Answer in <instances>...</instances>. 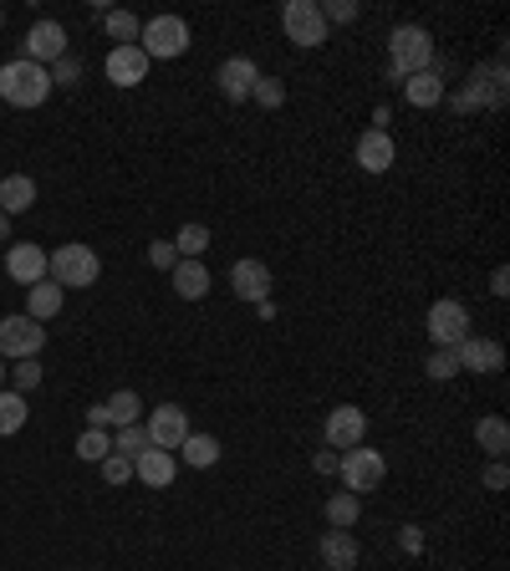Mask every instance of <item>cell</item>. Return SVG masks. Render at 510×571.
I'll return each mask as SVG.
<instances>
[{
    "label": "cell",
    "mask_w": 510,
    "mask_h": 571,
    "mask_svg": "<svg viewBox=\"0 0 510 571\" xmlns=\"http://www.w3.org/2000/svg\"><path fill=\"white\" fill-rule=\"evenodd\" d=\"M52 98V72L36 67V61H5L0 67V103L11 107H42Z\"/></svg>",
    "instance_id": "cell-1"
},
{
    "label": "cell",
    "mask_w": 510,
    "mask_h": 571,
    "mask_svg": "<svg viewBox=\"0 0 510 571\" xmlns=\"http://www.w3.org/2000/svg\"><path fill=\"white\" fill-rule=\"evenodd\" d=\"M102 276V261L92 245H57L52 255H46V281H57L61 292L72 286V292H82V286H92V281Z\"/></svg>",
    "instance_id": "cell-2"
},
{
    "label": "cell",
    "mask_w": 510,
    "mask_h": 571,
    "mask_svg": "<svg viewBox=\"0 0 510 571\" xmlns=\"http://www.w3.org/2000/svg\"><path fill=\"white\" fill-rule=\"evenodd\" d=\"M138 52H144L148 61H174L190 52V21L184 15H154V21H144V31H138Z\"/></svg>",
    "instance_id": "cell-3"
},
{
    "label": "cell",
    "mask_w": 510,
    "mask_h": 571,
    "mask_svg": "<svg viewBox=\"0 0 510 571\" xmlns=\"http://www.w3.org/2000/svg\"><path fill=\"white\" fill-rule=\"evenodd\" d=\"M388 67H394V77L429 72L434 67V36L423 26H394V36H388Z\"/></svg>",
    "instance_id": "cell-4"
},
{
    "label": "cell",
    "mask_w": 510,
    "mask_h": 571,
    "mask_svg": "<svg viewBox=\"0 0 510 571\" xmlns=\"http://www.w3.org/2000/svg\"><path fill=\"white\" fill-rule=\"evenodd\" d=\"M337 480H342V490H352V495L363 500L367 490H378V484L388 480V459H383L378 449L358 444V449H348V455H342V465H337Z\"/></svg>",
    "instance_id": "cell-5"
},
{
    "label": "cell",
    "mask_w": 510,
    "mask_h": 571,
    "mask_svg": "<svg viewBox=\"0 0 510 571\" xmlns=\"http://www.w3.org/2000/svg\"><path fill=\"white\" fill-rule=\"evenodd\" d=\"M281 31H286V42L302 46V52H317L327 42V21H321V5L317 0H286L281 5Z\"/></svg>",
    "instance_id": "cell-6"
},
{
    "label": "cell",
    "mask_w": 510,
    "mask_h": 571,
    "mask_svg": "<svg viewBox=\"0 0 510 571\" xmlns=\"http://www.w3.org/2000/svg\"><path fill=\"white\" fill-rule=\"evenodd\" d=\"M42 347H46V327L31 322L26 311H15V317H5V322H0V357H5V363L42 357Z\"/></svg>",
    "instance_id": "cell-7"
},
{
    "label": "cell",
    "mask_w": 510,
    "mask_h": 571,
    "mask_svg": "<svg viewBox=\"0 0 510 571\" xmlns=\"http://www.w3.org/2000/svg\"><path fill=\"white\" fill-rule=\"evenodd\" d=\"M423 332H429V342H434V347H460V342L469 338L465 301H454V296L434 301V307H429V317H423Z\"/></svg>",
    "instance_id": "cell-8"
},
{
    "label": "cell",
    "mask_w": 510,
    "mask_h": 571,
    "mask_svg": "<svg viewBox=\"0 0 510 571\" xmlns=\"http://www.w3.org/2000/svg\"><path fill=\"white\" fill-rule=\"evenodd\" d=\"M321 439H327V449H337V455L358 449V444L367 439V413L358 409V403H337V409L327 413V424H321Z\"/></svg>",
    "instance_id": "cell-9"
},
{
    "label": "cell",
    "mask_w": 510,
    "mask_h": 571,
    "mask_svg": "<svg viewBox=\"0 0 510 571\" xmlns=\"http://www.w3.org/2000/svg\"><path fill=\"white\" fill-rule=\"evenodd\" d=\"M144 419V398L133 393V388H117L113 398H102L88 409V429H128Z\"/></svg>",
    "instance_id": "cell-10"
},
{
    "label": "cell",
    "mask_w": 510,
    "mask_h": 571,
    "mask_svg": "<svg viewBox=\"0 0 510 571\" xmlns=\"http://www.w3.org/2000/svg\"><path fill=\"white\" fill-rule=\"evenodd\" d=\"M67 57V31L61 21H36L21 42V61H36V67H52V61Z\"/></svg>",
    "instance_id": "cell-11"
},
{
    "label": "cell",
    "mask_w": 510,
    "mask_h": 571,
    "mask_svg": "<svg viewBox=\"0 0 510 571\" xmlns=\"http://www.w3.org/2000/svg\"><path fill=\"white\" fill-rule=\"evenodd\" d=\"M454 363H460V373H480V378H496L500 367H506V347H500L496 338H475V332H469V338L454 347Z\"/></svg>",
    "instance_id": "cell-12"
},
{
    "label": "cell",
    "mask_w": 510,
    "mask_h": 571,
    "mask_svg": "<svg viewBox=\"0 0 510 571\" xmlns=\"http://www.w3.org/2000/svg\"><path fill=\"white\" fill-rule=\"evenodd\" d=\"M148 444H154V449H169V455H174L179 444L190 439V413L179 409V403H159V409L148 413Z\"/></svg>",
    "instance_id": "cell-13"
},
{
    "label": "cell",
    "mask_w": 510,
    "mask_h": 571,
    "mask_svg": "<svg viewBox=\"0 0 510 571\" xmlns=\"http://www.w3.org/2000/svg\"><path fill=\"white\" fill-rule=\"evenodd\" d=\"M500 103H506V61L475 67L469 72V88L460 92V107H500Z\"/></svg>",
    "instance_id": "cell-14"
},
{
    "label": "cell",
    "mask_w": 510,
    "mask_h": 571,
    "mask_svg": "<svg viewBox=\"0 0 510 571\" xmlns=\"http://www.w3.org/2000/svg\"><path fill=\"white\" fill-rule=\"evenodd\" d=\"M230 286H235L240 301L261 307V301H271V292H276V276H271V265L265 261H235L230 265Z\"/></svg>",
    "instance_id": "cell-15"
},
{
    "label": "cell",
    "mask_w": 510,
    "mask_h": 571,
    "mask_svg": "<svg viewBox=\"0 0 510 571\" xmlns=\"http://www.w3.org/2000/svg\"><path fill=\"white\" fill-rule=\"evenodd\" d=\"M352 159H358L363 174H388L398 163V144L388 138V128H367L363 138H358V148H352Z\"/></svg>",
    "instance_id": "cell-16"
},
{
    "label": "cell",
    "mask_w": 510,
    "mask_h": 571,
    "mask_svg": "<svg viewBox=\"0 0 510 571\" xmlns=\"http://www.w3.org/2000/svg\"><path fill=\"white\" fill-rule=\"evenodd\" d=\"M219 92L230 98V103H250V92H256V82H261V67L250 57H225L219 61V72H215Z\"/></svg>",
    "instance_id": "cell-17"
},
{
    "label": "cell",
    "mask_w": 510,
    "mask_h": 571,
    "mask_svg": "<svg viewBox=\"0 0 510 571\" xmlns=\"http://www.w3.org/2000/svg\"><path fill=\"white\" fill-rule=\"evenodd\" d=\"M5 276L15 281V286H36V281H46V250L31 245V240H21V245L5 250Z\"/></svg>",
    "instance_id": "cell-18"
},
{
    "label": "cell",
    "mask_w": 510,
    "mask_h": 571,
    "mask_svg": "<svg viewBox=\"0 0 510 571\" xmlns=\"http://www.w3.org/2000/svg\"><path fill=\"white\" fill-rule=\"evenodd\" d=\"M102 72H107L113 88H138V82L148 77V57L138 52V46H113L107 61H102Z\"/></svg>",
    "instance_id": "cell-19"
},
{
    "label": "cell",
    "mask_w": 510,
    "mask_h": 571,
    "mask_svg": "<svg viewBox=\"0 0 510 571\" xmlns=\"http://www.w3.org/2000/svg\"><path fill=\"white\" fill-rule=\"evenodd\" d=\"M317 557L327 571H358V557H363V546H358V536L352 530H327L317 541Z\"/></svg>",
    "instance_id": "cell-20"
},
{
    "label": "cell",
    "mask_w": 510,
    "mask_h": 571,
    "mask_svg": "<svg viewBox=\"0 0 510 571\" xmlns=\"http://www.w3.org/2000/svg\"><path fill=\"white\" fill-rule=\"evenodd\" d=\"M179 475V459L169 449H144V455L133 459V480H144L148 490H169Z\"/></svg>",
    "instance_id": "cell-21"
},
{
    "label": "cell",
    "mask_w": 510,
    "mask_h": 571,
    "mask_svg": "<svg viewBox=\"0 0 510 571\" xmlns=\"http://www.w3.org/2000/svg\"><path fill=\"white\" fill-rule=\"evenodd\" d=\"M169 281H174V296H184V301H204L209 296V271H204V261H179L174 271H169Z\"/></svg>",
    "instance_id": "cell-22"
},
{
    "label": "cell",
    "mask_w": 510,
    "mask_h": 571,
    "mask_svg": "<svg viewBox=\"0 0 510 571\" xmlns=\"http://www.w3.org/2000/svg\"><path fill=\"white\" fill-rule=\"evenodd\" d=\"M36 205V179L31 174H5L0 179V215H26Z\"/></svg>",
    "instance_id": "cell-23"
},
{
    "label": "cell",
    "mask_w": 510,
    "mask_h": 571,
    "mask_svg": "<svg viewBox=\"0 0 510 571\" xmlns=\"http://www.w3.org/2000/svg\"><path fill=\"white\" fill-rule=\"evenodd\" d=\"M61 301H67V292H61L57 281H36V286L26 292V317L31 322H52V317L61 311Z\"/></svg>",
    "instance_id": "cell-24"
},
{
    "label": "cell",
    "mask_w": 510,
    "mask_h": 571,
    "mask_svg": "<svg viewBox=\"0 0 510 571\" xmlns=\"http://www.w3.org/2000/svg\"><path fill=\"white\" fill-rule=\"evenodd\" d=\"M404 98L413 107H439L444 103V77L429 67V72H413V77H404Z\"/></svg>",
    "instance_id": "cell-25"
},
{
    "label": "cell",
    "mask_w": 510,
    "mask_h": 571,
    "mask_svg": "<svg viewBox=\"0 0 510 571\" xmlns=\"http://www.w3.org/2000/svg\"><path fill=\"white\" fill-rule=\"evenodd\" d=\"M174 459H184L190 469H215L219 465V439H215V434H194V429H190V439L179 444Z\"/></svg>",
    "instance_id": "cell-26"
},
{
    "label": "cell",
    "mask_w": 510,
    "mask_h": 571,
    "mask_svg": "<svg viewBox=\"0 0 510 571\" xmlns=\"http://www.w3.org/2000/svg\"><path fill=\"white\" fill-rule=\"evenodd\" d=\"M475 444H480L490 459H506V455H510V424L500 419V413L480 419V424H475Z\"/></svg>",
    "instance_id": "cell-27"
},
{
    "label": "cell",
    "mask_w": 510,
    "mask_h": 571,
    "mask_svg": "<svg viewBox=\"0 0 510 571\" xmlns=\"http://www.w3.org/2000/svg\"><path fill=\"white\" fill-rule=\"evenodd\" d=\"M31 419L26 409V398L15 393V388H0V439H11V434H21Z\"/></svg>",
    "instance_id": "cell-28"
},
{
    "label": "cell",
    "mask_w": 510,
    "mask_h": 571,
    "mask_svg": "<svg viewBox=\"0 0 510 571\" xmlns=\"http://www.w3.org/2000/svg\"><path fill=\"white\" fill-rule=\"evenodd\" d=\"M358 515H363V500L352 495V490L327 495V526H332V530H352V526H358Z\"/></svg>",
    "instance_id": "cell-29"
},
{
    "label": "cell",
    "mask_w": 510,
    "mask_h": 571,
    "mask_svg": "<svg viewBox=\"0 0 510 571\" xmlns=\"http://www.w3.org/2000/svg\"><path fill=\"white\" fill-rule=\"evenodd\" d=\"M102 26H107V42H113V46H138L144 21H138L133 11H107V15H102Z\"/></svg>",
    "instance_id": "cell-30"
},
{
    "label": "cell",
    "mask_w": 510,
    "mask_h": 571,
    "mask_svg": "<svg viewBox=\"0 0 510 571\" xmlns=\"http://www.w3.org/2000/svg\"><path fill=\"white\" fill-rule=\"evenodd\" d=\"M107 455H113V434H107V429H82V434H77V459L102 465Z\"/></svg>",
    "instance_id": "cell-31"
},
{
    "label": "cell",
    "mask_w": 510,
    "mask_h": 571,
    "mask_svg": "<svg viewBox=\"0 0 510 571\" xmlns=\"http://www.w3.org/2000/svg\"><path fill=\"white\" fill-rule=\"evenodd\" d=\"M174 250H179V261H200L204 250H209V225H184V230L174 235Z\"/></svg>",
    "instance_id": "cell-32"
},
{
    "label": "cell",
    "mask_w": 510,
    "mask_h": 571,
    "mask_svg": "<svg viewBox=\"0 0 510 571\" xmlns=\"http://www.w3.org/2000/svg\"><path fill=\"white\" fill-rule=\"evenodd\" d=\"M113 449H117V455H128V459H138L144 449H154V444H148L144 424H128V429H113Z\"/></svg>",
    "instance_id": "cell-33"
},
{
    "label": "cell",
    "mask_w": 510,
    "mask_h": 571,
    "mask_svg": "<svg viewBox=\"0 0 510 571\" xmlns=\"http://www.w3.org/2000/svg\"><path fill=\"white\" fill-rule=\"evenodd\" d=\"M250 103H261L265 113H276V107L286 103V82H281V77H261L256 92H250Z\"/></svg>",
    "instance_id": "cell-34"
},
{
    "label": "cell",
    "mask_w": 510,
    "mask_h": 571,
    "mask_svg": "<svg viewBox=\"0 0 510 571\" xmlns=\"http://www.w3.org/2000/svg\"><path fill=\"white\" fill-rule=\"evenodd\" d=\"M423 373L434 382H450L454 373H460V363H454V347H434L429 352V363H423Z\"/></svg>",
    "instance_id": "cell-35"
},
{
    "label": "cell",
    "mask_w": 510,
    "mask_h": 571,
    "mask_svg": "<svg viewBox=\"0 0 510 571\" xmlns=\"http://www.w3.org/2000/svg\"><path fill=\"white\" fill-rule=\"evenodd\" d=\"M11 378H15V393L26 398L31 388H42V363H36V357H21V363L11 367Z\"/></svg>",
    "instance_id": "cell-36"
},
{
    "label": "cell",
    "mask_w": 510,
    "mask_h": 571,
    "mask_svg": "<svg viewBox=\"0 0 510 571\" xmlns=\"http://www.w3.org/2000/svg\"><path fill=\"white\" fill-rule=\"evenodd\" d=\"M98 469H102V480L113 484V490H117V484H128V480H133V459H128V455H117V449H113L107 459H102Z\"/></svg>",
    "instance_id": "cell-37"
},
{
    "label": "cell",
    "mask_w": 510,
    "mask_h": 571,
    "mask_svg": "<svg viewBox=\"0 0 510 571\" xmlns=\"http://www.w3.org/2000/svg\"><path fill=\"white\" fill-rule=\"evenodd\" d=\"M46 72H52V88H77V82H82V61L61 57V61H52Z\"/></svg>",
    "instance_id": "cell-38"
},
{
    "label": "cell",
    "mask_w": 510,
    "mask_h": 571,
    "mask_svg": "<svg viewBox=\"0 0 510 571\" xmlns=\"http://www.w3.org/2000/svg\"><path fill=\"white\" fill-rule=\"evenodd\" d=\"M148 265H154V271H174L179 265L174 240H154V245H148Z\"/></svg>",
    "instance_id": "cell-39"
},
{
    "label": "cell",
    "mask_w": 510,
    "mask_h": 571,
    "mask_svg": "<svg viewBox=\"0 0 510 571\" xmlns=\"http://www.w3.org/2000/svg\"><path fill=\"white\" fill-rule=\"evenodd\" d=\"M321 5V21L332 26V21H358V5L352 0H317Z\"/></svg>",
    "instance_id": "cell-40"
},
{
    "label": "cell",
    "mask_w": 510,
    "mask_h": 571,
    "mask_svg": "<svg viewBox=\"0 0 510 571\" xmlns=\"http://www.w3.org/2000/svg\"><path fill=\"white\" fill-rule=\"evenodd\" d=\"M480 484H485V490H506V484H510L506 459H490V465H485V475H480Z\"/></svg>",
    "instance_id": "cell-41"
},
{
    "label": "cell",
    "mask_w": 510,
    "mask_h": 571,
    "mask_svg": "<svg viewBox=\"0 0 510 571\" xmlns=\"http://www.w3.org/2000/svg\"><path fill=\"white\" fill-rule=\"evenodd\" d=\"M337 465H342L337 449H317V455H311V469H317V475H337Z\"/></svg>",
    "instance_id": "cell-42"
},
{
    "label": "cell",
    "mask_w": 510,
    "mask_h": 571,
    "mask_svg": "<svg viewBox=\"0 0 510 571\" xmlns=\"http://www.w3.org/2000/svg\"><path fill=\"white\" fill-rule=\"evenodd\" d=\"M490 292H496V296H510V271H506V265H496V276H490Z\"/></svg>",
    "instance_id": "cell-43"
},
{
    "label": "cell",
    "mask_w": 510,
    "mask_h": 571,
    "mask_svg": "<svg viewBox=\"0 0 510 571\" xmlns=\"http://www.w3.org/2000/svg\"><path fill=\"white\" fill-rule=\"evenodd\" d=\"M0 240H11V215H0Z\"/></svg>",
    "instance_id": "cell-44"
},
{
    "label": "cell",
    "mask_w": 510,
    "mask_h": 571,
    "mask_svg": "<svg viewBox=\"0 0 510 571\" xmlns=\"http://www.w3.org/2000/svg\"><path fill=\"white\" fill-rule=\"evenodd\" d=\"M5 378H11V363H5V357H0V382H5Z\"/></svg>",
    "instance_id": "cell-45"
},
{
    "label": "cell",
    "mask_w": 510,
    "mask_h": 571,
    "mask_svg": "<svg viewBox=\"0 0 510 571\" xmlns=\"http://www.w3.org/2000/svg\"><path fill=\"white\" fill-rule=\"evenodd\" d=\"M0 26H5V11H0Z\"/></svg>",
    "instance_id": "cell-46"
}]
</instances>
